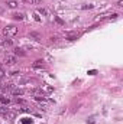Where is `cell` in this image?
<instances>
[{"label":"cell","instance_id":"6da1fadb","mask_svg":"<svg viewBox=\"0 0 123 124\" xmlns=\"http://www.w3.org/2000/svg\"><path fill=\"white\" fill-rule=\"evenodd\" d=\"M3 35L6 38H13L15 35H18V28L16 26H6L3 29Z\"/></svg>","mask_w":123,"mask_h":124},{"label":"cell","instance_id":"7a4b0ae2","mask_svg":"<svg viewBox=\"0 0 123 124\" xmlns=\"http://www.w3.org/2000/svg\"><path fill=\"white\" fill-rule=\"evenodd\" d=\"M18 62V59H16V56H13V55H6L4 56V63L6 65H15Z\"/></svg>","mask_w":123,"mask_h":124},{"label":"cell","instance_id":"3957f363","mask_svg":"<svg viewBox=\"0 0 123 124\" xmlns=\"http://www.w3.org/2000/svg\"><path fill=\"white\" fill-rule=\"evenodd\" d=\"M78 38V33L77 32H67L65 33V39L67 40H75Z\"/></svg>","mask_w":123,"mask_h":124},{"label":"cell","instance_id":"277c9868","mask_svg":"<svg viewBox=\"0 0 123 124\" xmlns=\"http://www.w3.org/2000/svg\"><path fill=\"white\" fill-rule=\"evenodd\" d=\"M1 45H3L4 48H7V46H12V45H13V42H12V39H10V38H7V39H4V40L1 42Z\"/></svg>","mask_w":123,"mask_h":124},{"label":"cell","instance_id":"5b68a950","mask_svg":"<svg viewBox=\"0 0 123 124\" xmlns=\"http://www.w3.org/2000/svg\"><path fill=\"white\" fill-rule=\"evenodd\" d=\"M44 66H45L44 61H36V62H33V68H44Z\"/></svg>","mask_w":123,"mask_h":124},{"label":"cell","instance_id":"8992f818","mask_svg":"<svg viewBox=\"0 0 123 124\" xmlns=\"http://www.w3.org/2000/svg\"><path fill=\"white\" fill-rule=\"evenodd\" d=\"M13 88H15V85L13 84H6V87H3V90L7 93V91H13Z\"/></svg>","mask_w":123,"mask_h":124},{"label":"cell","instance_id":"52a82bcc","mask_svg":"<svg viewBox=\"0 0 123 124\" xmlns=\"http://www.w3.org/2000/svg\"><path fill=\"white\" fill-rule=\"evenodd\" d=\"M7 6H9L10 9H15V7L18 6V1H15V0H10V1H7Z\"/></svg>","mask_w":123,"mask_h":124},{"label":"cell","instance_id":"ba28073f","mask_svg":"<svg viewBox=\"0 0 123 124\" xmlns=\"http://www.w3.org/2000/svg\"><path fill=\"white\" fill-rule=\"evenodd\" d=\"M13 19L15 20H23V15L22 13H15L13 15Z\"/></svg>","mask_w":123,"mask_h":124},{"label":"cell","instance_id":"9c48e42d","mask_svg":"<svg viewBox=\"0 0 123 124\" xmlns=\"http://www.w3.org/2000/svg\"><path fill=\"white\" fill-rule=\"evenodd\" d=\"M15 55H19V56H25V52H23L22 49L16 48V49H15Z\"/></svg>","mask_w":123,"mask_h":124},{"label":"cell","instance_id":"30bf717a","mask_svg":"<svg viewBox=\"0 0 123 124\" xmlns=\"http://www.w3.org/2000/svg\"><path fill=\"white\" fill-rule=\"evenodd\" d=\"M0 102H3V104H9V102H10V98H6V97H0Z\"/></svg>","mask_w":123,"mask_h":124},{"label":"cell","instance_id":"8fae6325","mask_svg":"<svg viewBox=\"0 0 123 124\" xmlns=\"http://www.w3.org/2000/svg\"><path fill=\"white\" fill-rule=\"evenodd\" d=\"M28 4H39L41 3V0H25Z\"/></svg>","mask_w":123,"mask_h":124},{"label":"cell","instance_id":"7c38bea8","mask_svg":"<svg viewBox=\"0 0 123 124\" xmlns=\"http://www.w3.org/2000/svg\"><path fill=\"white\" fill-rule=\"evenodd\" d=\"M4 74H6V72L3 71V68H1V65H0V79H1L3 77H4Z\"/></svg>","mask_w":123,"mask_h":124},{"label":"cell","instance_id":"4fadbf2b","mask_svg":"<svg viewBox=\"0 0 123 124\" xmlns=\"http://www.w3.org/2000/svg\"><path fill=\"white\" fill-rule=\"evenodd\" d=\"M15 94H16V95H22V94H23V91H22V90H16V91H15Z\"/></svg>","mask_w":123,"mask_h":124},{"label":"cell","instance_id":"5bb4252c","mask_svg":"<svg viewBox=\"0 0 123 124\" xmlns=\"http://www.w3.org/2000/svg\"><path fill=\"white\" fill-rule=\"evenodd\" d=\"M87 123H88V124H94V117H90V118H88V121H87Z\"/></svg>","mask_w":123,"mask_h":124},{"label":"cell","instance_id":"9a60e30c","mask_svg":"<svg viewBox=\"0 0 123 124\" xmlns=\"http://www.w3.org/2000/svg\"><path fill=\"white\" fill-rule=\"evenodd\" d=\"M83 9H93V4H88V6H87V4H84V6H83Z\"/></svg>","mask_w":123,"mask_h":124},{"label":"cell","instance_id":"2e32d148","mask_svg":"<svg viewBox=\"0 0 123 124\" xmlns=\"http://www.w3.org/2000/svg\"><path fill=\"white\" fill-rule=\"evenodd\" d=\"M22 123H23V124H29V123H31V120H29V118H23V121H22Z\"/></svg>","mask_w":123,"mask_h":124},{"label":"cell","instance_id":"e0dca14e","mask_svg":"<svg viewBox=\"0 0 123 124\" xmlns=\"http://www.w3.org/2000/svg\"><path fill=\"white\" fill-rule=\"evenodd\" d=\"M38 12H39V13H41V15H46V10H44V9H39V10H38Z\"/></svg>","mask_w":123,"mask_h":124},{"label":"cell","instance_id":"ac0fdd59","mask_svg":"<svg viewBox=\"0 0 123 124\" xmlns=\"http://www.w3.org/2000/svg\"><path fill=\"white\" fill-rule=\"evenodd\" d=\"M117 6H119V7H122V6H123V0H119V1H117Z\"/></svg>","mask_w":123,"mask_h":124},{"label":"cell","instance_id":"d6986e66","mask_svg":"<svg viewBox=\"0 0 123 124\" xmlns=\"http://www.w3.org/2000/svg\"><path fill=\"white\" fill-rule=\"evenodd\" d=\"M1 88H3V84H1V81H0V90H1Z\"/></svg>","mask_w":123,"mask_h":124}]
</instances>
